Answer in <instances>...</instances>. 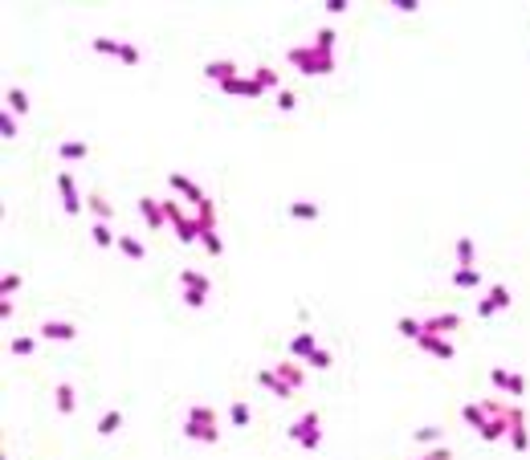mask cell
Returning a JSON list of instances; mask_svg holds the SVG:
<instances>
[{"mask_svg":"<svg viewBox=\"0 0 530 460\" xmlns=\"http://www.w3.org/2000/svg\"><path fill=\"white\" fill-rule=\"evenodd\" d=\"M57 196H61L66 216H78V212L86 208V196H82L78 184H74V171H57Z\"/></svg>","mask_w":530,"mask_h":460,"instance_id":"obj_3","label":"cell"},{"mask_svg":"<svg viewBox=\"0 0 530 460\" xmlns=\"http://www.w3.org/2000/svg\"><path fill=\"white\" fill-rule=\"evenodd\" d=\"M179 285H184V289L213 293V281H208V273H200V269H184V273H179Z\"/></svg>","mask_w":530,"mask_h":460,"instance_id":"obj_23","label":"cell"},{"mask_svg":"<svg viewBox=\"0 0 530 460\" xmlns=\"http://www.w3.org/2000/svg\"><path fill=\"white\" fill-rule=\"evenodd\" d=\"M90 236H94V244H98V249H110V244H119V236L110 232V224H106V220H94V224H90Z\"/></svg>","mask_w":530,"mask_h":460,"instance_id":"obj_27","label":"cell"},{"mask_svg":"<svg viewBox=\"0 0 530 460\" xmlns=\"http://www.w3.org/2000/svg\"><path fill=\"white\" fill-rule=\"evenodd\" d=\"M420 460H453V452H449V448H444V444H437V448H433V452H424V457Z\"/></svg>","mask_w":530,"mask_h":460,"instance_id":"obj_48","label":"cell"},{"mask_svg":"<svg viewBox=\"0 0 530 460\" xmlns=\"http://www.w3.org/2000/svg\"><path fill=\"white\" fill-rule=\"evenodd\" d=\"M294 106H298V94L294 90H277V110H282V114H290Z\"/></svg>","mask_w":530,"mask_h":460,"instance_id":"obj_43","label":"cell"},{"mask_svg":"<svg viewBox=\"0 0 530 460\" xmlns=\"http://www.w3.org/2000/svg\"><path fill=\"white\" fill-rule=\"evenodd\" d=\"M53 404H57V412L61 415H74V408H78L74 383H57V387H53Z\"/></svg>","mask_w":530,"mask_h":460,"instance_id":"obj_18","label":"cell"},{"mask_svg":"<svg viewBox=\"0 0 530 460\" xmlns=\"http://www.w3.org/2000/svg\"><path fill=\"white\" fill-rule=\"evenodd\" d=\"M119 253L131 257V261H143V257H147V244H143L139 236H131V232H123V236H119Z\"/></svg>","mask_w":530,"mask_h":460,"instance_id":"obj_21","label":"cell"},{"mask_svg":"<svg viewBox=\"0 0 530 460\" xmlns=\"http://www.w3.org/2000/svg\"><path fill=\"white\" fill-rule=\"evenodd\" d=\"M457 326H461V314H433V318H424V334L449 338V330H457Z\"/></svg>","mask_w":530,"mask_h":460,"instance_id":"obj_17","label":"cell"},{"mask_svg":"<svg viewBox=\"0 0 530 460\" xmlns=\"http://www.w3.org/2000/svg\"><path fill=\"white\" fill-rule=\"evenodd\" d=\"M8 351H12L17 359H25V355H33V351H37V338H29V334H17V338L8 342Z\"/></svg>","mask_w":530,"mask_h":460,"instance_id":"obj_36","label":"cell"},{"mask_svg":"<svg viewBox=\"0 0 530 460\" xmlns=\"http://www.w3.org/2000/svg\"><path fill=\"white\" fill-rule=\"evenodd\" d=\"M392 4H396L400 12H416L420 8V0H392Z\"/></svg>","mask_w":530,"mask_h":460,"instance_id":"obj_49","label":"cell"},{"mask_svg":"<svg viewBox=\"0 0 530 460\" xmlns=\"http://www.w3.org/2000/svg\"><path fill=\"white\" fill-rule=\"evenodd\" d=\"M41 338L45 342H74L78 338V326L66 322V318H49V322H41Z\"/></svg>","mask_w":530,"mask_h":460,"instance_id":"obj_8","label":"cell"},{"mask_svg":"<svg viewBox=\"0 0 530 460\" xmlns=\"http://www.w3.org/2000/svg\"><path fill=\"white\" fill-rule=\"evenodd\" d=\"M168 187H172V191H179V196H184L192 208H200V204L208 200V196H204V187L192 184V180H188V176H179V171H172V176H168Z\"/></svg>","mask_w":530,"mask_h":460,"instance_id":"obj_7","label":"cell"},{"mask_svg":"<svg viewBox=\"0 0 530 460\" xmlns=\"http://www.w3.org/2000/svg\"><path fill=\"white\" fill-rule=\"evenodd\" d=\"M318 351V338H314V330H298L294 338H290V359H298V363H306L310 355Z\"/></svg>","mask_w":530,"mask_h":460,"instance_id":"obj_11","label":"cell"},{"mask_svg":"<svg viewBox=\"0 0 530 460\" xmlns=\"http://www.w3.org/2000/svg\"><path fill=\"white\" fill-rule=\"evenodd\" d=\"M461 419H465L469 428H478V432H482V428H486V419H489L486 404H465V408H461Z\"/></svg>","mask_w":530,"mask_h":460,"instance_id":"obj_25","label":"cell"},{"mask_svg":"<svg viewBox=\"0 0 530 460\" xmlns=\"http://www.w3.org/2000/svg\"><path fill=\"white\" fill-rule=\"evenodd\" d=\"M322 8H326V12H331V17H343V12H347V8H351V4H347V0H326V4H322Z\"/></svg>","mask_w":530,"mask_h":460,"instance_id":"obj_46","label":"cell"},{"mask_svg":"<svg viewBox=\"0 0 530 460\" xmlns=\"http://www.w3.org/2000/svg\"><path fill=\"white\" fill-rule=\"evenodd\" d=\"M294 220H318L322 216V208H318V200H290V208H286Z\"/></svg>","mask_w":530,"mask_h":460,"instance_id":"obj_20","label":"cell"},{"mask_svg":"<svg viewBox=\"0 0 530 460\" xmlns=\"http://www.w3.org/2000/svg\"><path fill=\"white\" fill-rule=\"evenodd\" d=\"M453 249H457V261H461V265H473V261H478V244H473V236H457Z\"/></svg>","mask_w":530,"mask_h":460,"instance_id":"obj_28","label":"cell"},{"mask_svg":"<svg viewBox=\"0 0 530 460\" xmlns=\"http://www.w3.org/2000/svg\"><path fill=\"white\" fill-rule=\"evenodd\" d=\"M204 78L221 86V82H228V78H237V61H228V57H217V61H208V65H204Z\"/></svg>","mask_w":530,"mask_h":460,"instance_id":"obj_16","label":"cell"},{"mask_svg":"<svg viewBox=\"0 0 530 460\" xmlns=\"http://www.w3.org/2000/svg\"><path fill=\"white\" fill-rule=\"evenodd\" d=\"M416 346H420L424 355L441 359V363H449V359L457 355V351H453V342H449V338H441V334H420V338H416Z\"/></svg>","mask_w":530,"mask_h":460,"instance_id":"obj_9","label":"cell"},{"mask_svg":"<svg viewBox=\"0 0 530 460\" xmlns=\"http://www.w3.org/2000/svg\"><path fill=\"white\" fill-rule=\"evenodd\" d=\"M314 428H318V412H302L298 419H294V424H290V428H286V436L298 444V440H302L306 432H314Z\"/></svg>","mask_w":530,"mask_h":460,"instance_id":"obj_19","label":"cell"},{"mask_svg":"<svg viewBox=\"0 0 530 460\" xmlns=\"http://www.w3.org/2000/svg\"><path fill=\"white\" fill-rule=\"evenodd\" d=\"M290 65L298 70V74H306V78H322V74H335V53L331 49H322V45H294L290 53Z\"/></svg>","mask_w":530,"mask_h":460,"instance_id":"obj_1","label":"cell"},{"mask_svg":"<svg viewBox=\"0 0 530 460\" xmlns=\"http://www.w3.org/2000/svg\"><path fill=\"white\" fill-rule=\"evenodd\" d=\"M204 302H208V293H200V289H184V306H188V310H204Z\"/></svg>","mask_w":530,"mask_h":460,"instance_id":"obj_41","label":"cell"},{"mask_svg":"<svg viewBox=\"0 0 530 460\" xmlns=\"http://www.w3.org/2000/svg\"><path fill=\"white\" fill-rule=\"evenodd\" d=\"M90 155V143H82V138H61L57 143V159L61 163H82Z\"/></svg>","mask_w":530,"mask_h":460,"instance_id":"obj_14","label":"cell"},{"mask_svg":"<svg viewBox=\"0 0 530 460\" xmlns=\"http://www.w3.org/2000/svg\"><path fill=\"white\" fill-rule=\"evenodd\" d=\"M331 363H335V355H331V351H322V346H318V351H314V355L306 359V367H310V370H326Z\"/></svg>","mask_w":530,"mask_h":460,"instance_id":"obj_39","label":"cell"},{"mask_svg":"<svg viewBox=\"0 0 530 460\" xmlns=\"http://www.w3.org/2000/svg\"><path fill=\"white\" fill-rule=\"evenodd\" d=\"M184 436L196 440V444H217L221 440V428L217 424H192V419H184Z\"/></svg>","mask_w":530,"mask_h":460,"instance_id":"obj_12","label":"cell"},{"mask_svg":"<svg viewBox=\"0 0 530 460\" xmlns=\"http://www.w3.org/2000/svg\"><path fill=\"white\" fill-rule=\"evenodd\" d=\"M159 204H164L168 224L176 229V240H179V244H200V224H196V216H188L176 200H159Z\"/></svg>","mask_w":530,"mask_h":460,"instance_id":"obj_2","label":"cell"},{"mask_svg":"<svg viewBox=\"0 0 530 460\" xmlns=\"http://www.w3.org/2000/svg\"><path fill=\"white\" fill-rule=\"evenodd\" d=\"M510 379H514V370H506V367H493V370H489V383H493L498 391H510Z\"/></svg>","mask_w":530,"mask_h":460,"instance_id":"obj_40","label":"cell"},{"mask_svg":"<svg viewBox=\"0 0 530 460\" xmlns=\"http://www.w3.org/2000/svg\"><path fill=\"white\" fill-rule=\"evenodd\" d=\"M314 45H322V49H331V53H335V29H331V25H322V29L314 33Z\"/></svg>","mask_w":530,"mask_h":460,"instance_id":"obj_42","label":"cell"},{"mask_svg":"<svg viewBox=\"0 0 530 460\" xmlns=\"http://www.w3.org/2000/svg\"><path fill=\"white\" fill-rule=\"evenodd\" d=\"M123 65H139L143 61V53H139V45H131V41H123V57H119Z\"/></svg>","mask_w":530,"mask_h":460,"instance_id":"obj_45","label":"cell"},{"mask_svg":"<svg viewBox=\"0 0 530 460\" xmlns=\"http://www.w3.org/2000/svg\"><path fill=\"white\" fill-rule=\"evenodd\" d=\"M119 428H123V412H119V408H110V412L98 419V436H115Z\"/></svg>","mask_w":530,"mask_h":460,"instance_id":"obj_30","label":"cell"},{"mask_svg":"<svg viewBox=\"0 0 530 460\" xmlns=\"http://www.w3.org/2000/svg\"><path fill=\"white\" fill-rule=\"evenodd\" d=\"M139 216L147 220V229H164V224H168V216H164V204H159L155 196H139Z\"/></svg>","mask_w":530,"mask_h":460,"instance_id":"obj_10","label":"cell"},{"mask_svg":"<svg viewBox=\"0 0 530 460\" xmlns=\"http://www.w3.org/2000/svg\"><path fill=\"white\" fill-rule=\"evenodd\" d=\"M90 49L94 53H106V57H123V41H115V37H94Z\"/></svg>","mask_w":530,"mask_h":460,"instance_id":"obj_34","label":"cell"},{"mask_svg":"<svg viewBox=\"0 0 530 460\" xmlns=\"http://www.w3.org/2000/svg\"><path fill=\"white\" fill-rule=\"evenodd\" d=\"M396 330L404 334V338H412V342H416V338L424 334V322H416V318H400V322H396Z\"/></svg>","mask_w":530,"mask_h":460,"instance_id":"obj_38","label":"cell"},{"mask_svg":"<svg viewBox=\"0 0 530 460\" xmlns=\"http://www.w3.org/2000/svg\"><path fill=\"white\" fill-rule=\"evenodd\" d=\"M17 135H21V127H17V114L4 106V110H0V138L8 143V138H17Z\"/></svg>","mask_w":530,"mask_h":460,"instance_id":"obj_35","label":"cell"},{"mask_svg":"<svg viewBox=\"0 0 530 460\" xmlns=\"http://www.w3.org/2000/svg\"><path fill=\"white\" fill-rule=\"evenodd\" d=\"M228 419H233V428H249V424H253V408L237 399V404L228 408Z\"/></svg>","mask_w":530,"mask_h":460,"instance_id":"obj_33","label":"cell"},{"mask_svg":"<svg viewBox=\"0 0 530 460\" xmlns=\"http://www.w3.org/2000/svg\"><path fill=\"white\" fill-rule=\"evenodd\" d=\"M510 302H514V297H510V289H506V285H493L486 297L478 302V314H482V318H493L498 310H510Z\"/></svg>","mask_w":530,"mask_h":460,"instance_id":"obj_6","label":"cell"},{"mask_svg":"<svg viewBox=\"0 0 530 460\" xmlns=\"http://www.w3.org/2000/svg\"><path fill=\"white\" fill-rule=\"evenodd\" d=\"M249 78H253V82H257L262 90H277V86H282V78H277V74H273L269 65H257V70H253Z\"/></svg>","mask_w":530,"mask_h":460,"instance_id":"obj_31","label":"cell"},{"mask_svg":"<svg viewBox=\"0 0 530 460\" xmlns=\"http://www.w3.org/2000/svg\"><path fill=\"white\" fill-rule=\"evenodd\" d=\"M510 448L514 452H527L530 448V432H527V412L522 408H510V432H506Z\"/></svg>","mask_w":530,"mask_h":460,"instance_id":"obj_4","label":"cell"},{"mask_svg":"<svg viewBox=\"0 0 530 460\" xmlns=\"http://www.w3.org/2000/svg\"><path fill=\"white\" fill-rule=\"evenodd\" d=\"M257 383H262L273 399H294V395H298V391H294V387H290V383H286V379H282L273 367H262V370H257Z\"/></svg>","mask_w":530,"mask_h":460,"instance_id":"obj_5","label":"cell"},{"mask_svg":"<svg viewBox=\"0 0 530 460\" xmlns=\"http://www.w3.org/2000/svg\"><path fill=\"white\" fill-rule=\"evenodd\" d=\"M196 224H200V232H204V229H217V208H213V200H204V204L196 208Z\"/></svg>","mask_w":530,"mask_h":460,"instance_id":"obj_37","label":"cell"},{"mask_svg":"<svg viewBox=\"0 0 530 460\" xmlns=\"http://www.w3.org/2000/svg\"><path fill=\"white\" fill-rule=\"evenodd\" d=\"M221 90L233 94V98H262V94H265L253 78H241V74H237V78H228V82H221Z\"/></svg>","mask_w":530,"mask_h":460,"instance_id":"obj_13","label":"cell"},{"mask_svg":"<svg viewBox=\"0 0 530 460\" xmlns=\"http://www.w3.org/2000/svg\"><path fill=\"white\" fill-rule=\"evenodd\" d=\"M86 208L94 212V220H106V224H110V216H115V204H110L106 196H98V191L86 196Z\"/></svg>","mask_w":530,"mask_h":460,"instance_id":"obj_24","label":"cell"},{"mask_svg":"<svg viewBox=\"0 0 530 460\" xmlns=\"http://www.w3.org/2000/svg\"><path fill=\"white\" fill-rule=\"evenodd\" d=\"M4 102H8V110L21 118V114H29V94L21 90V86H8V94H4Z\"/></svg>","mask_w":530,"mask_h":460,"instance_id":"obj_26","label":"cell"},{"mask_svg":"<svg viewBox=\"0 0 530 460\" xmlns=\"http://www.w3.org/2000/svg\"><path fill=\"white\" fill-rule=\"evenodd\" d=\"M441 436H444V428H437V424H424V428H416V432H412V440H416V444H433V448L441 444Z\"/></svg>","mask_w":530,"mask_h":460,"instance_id":"obj_29","label":"cell"},{"mask_svg":"<svg viewBox=\"0 0 530 460\" xmlns=\"http://www.w3.org/2000/svg\"><path fill=\"white\" fill-rule=\"evenodd\" d=\"M273 370L294 387V391H302V383H306V367L298 363V359H286V363H273Z\"/></svg>","mask_w":530,"mask_h":460,"instance_id":"obj_15","label":"cell"},{"mask_svg":"<svg viewBox=\"0 0 530 460\" xmlns=\"http://www.w3.org/2000/svg\"><path fill=\"white\" fill-rule=\"evenodd\" d=\"M453 285H461V289H478V285H482L478 265H457V269H453Z\"/></svg>","mask_w":530,"mask_h":460,"instance_id":"obj_22","label":"cell"},{"mask_svg":"<svg viewBox=\"0 0 530 460\" xmlns=\"http://www.w3.org/2000/svg\"><path fill=\"white\" fill-rule=\"evenodd\" d=\"M200 244H204V253H208V257H221V253H224V240H221V232H217V229L200 232Z\"/></svg>","mask_w":530,"mask_h":460,"instance_id":"obj_32","label":"cell"},{"mask_svg":"<svg viewBox=\"0 0 530 460\" xmlns=\"http://www.w3.org/2000/svg\"><path fill=\"white\" fill-rule=\"evenodd\" d=\"M506 395H527V379H522L518 370H514V379H510V391H506Z\"/></svg>","mask_w":530,"mask_h":460,"instance_id":"obj_47","label":"cell"},{"mask_svg":"<svg viewBox=\"0 0 530 460\" xmlns=\"http://www.w3.org/2000/svg\"><path fill=\"white\" fill-rule=\"evenodd\" d=\"M21 289V273H4L0 277V297H8V293H17Z\"/></svg>","mask_w":530,"mask_h":460,"instance_id":"obj_44","label":"cell"}]
</instances>
